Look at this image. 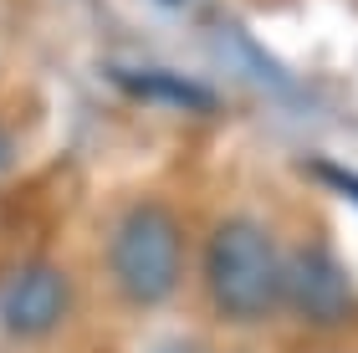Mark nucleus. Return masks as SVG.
Wrapping results in <instances>:
<instances>
[{
	"label": "nucleus",
	"instance_id": "5",
	"mask_svg": "<svg viewBox=\"0 0 358 353\" xmlns=\"http://www.w3.org/2000/svg\"><path fill=\"white\" fill-rule=\"evenodd\" d=\"M118 82L138 87V92H164L169 103H185V108H210L215 103L210 87H194V82H185V77H118Z\"/></svg>",
	"mask_w": 358,
	"mask_h": 353
},
{
	"label": "nucleus",
	"instance_id": "4",
	"mask_svg": "<svg viewBox=\"0 0 358 353\" xmlns=\"http://www.w3.org/2000/svg\"><path fill=\"white\" fill-rule=\"evenodd\" d=\"M67 312V277H62L57 266H26L21 277L6 287V297H0V317H6L10 333H26V338H36V333L57 328V317Z\"/></svg>",
	"mask_w": 358,
	"mask_h": 353
},
{
	"label": "nucleus",
	"instance_id": "7",
	"mask_svg": "<svg viewBox=\"0 0 358 353\" xmlns=\"http://www.w3.org/2000/svg\"><path fill=\"white\" fill-rule=\"evenodd\" d=\"M0 169H10V138H6V128H0Z\"/></svg>",
	"mask_w": 358,
	"mask_h": 353
},
{
	"label": "nucleus",
	"instance_id": "2",
	"mask_svg": "<svg viewBox=\"0 0 358 353\" xmlns=\"http://www.w3.org/2000/svg\"><path fill=\"white\" fill-rule=\"evenodd\" d=\"M108 266H113V277H118V287L128 292V302L159 308L179 287V271H185V240H179L174 215L164 205H138V210H128L118 236H113Z\"/></svg>",
	"mask_w": 358,
	"mask_h": 353
},
{
	"label": "nucleus",
	"instance_id": "3",
	"mask_svg": "<svg viewBox=\"0 0 358 353\" xmlns=\"http://www.w3.org/2000/svg\"><path fill=\"white\" fill-rule=\"evenodd\" d=\"M282 297L313 323H343L353 312V282L322 240H307L282 256Z\"/></svg>",
	"mask_w": 358,
	"mask_h": 353
},
{
	"label": "nucleus",
	"instance_id": "6",
	"mask_svg": "<svg viewBox=\"0 0 358 353\" xmlns=\"http://www.w3.org/2000/svg\"><path fill=\"white\" fill-rule=\"evenodd\" d=\"M317 174H322V180H328V185H338V189H343V195H353V200H358V174L338 169V164H317Z\"/></svg>",
	"mask_w": 358,
	"mask_h": 353
},
{
	"label": "nucleus",
	"instance_id": "1",
	"mask_svg": "<svg viewBox=\"0 0 358 353\" xmlns=\"http://www.w3.org/2000/svg\"><path fill=\"white\" fill-rule=\"evenodd\" d=\"M205 282L220 317L256 323L282 302V251L256 220L231 215L205 246Z\"/></svg>",
	"mask_w": 358,
	"mask_h": 353
}]
</instances>
